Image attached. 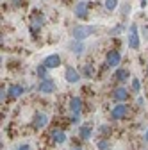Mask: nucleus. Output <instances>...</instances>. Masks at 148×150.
<instances>
[{
	"label": "nucleus",
	"instance_id": "1",
	"mask_svg": "<svg viewBox=\"0 0 148 150\" xmlns=\"http://www.w3.org/2000/svg\"><path fill=\"white\" fill-rule=\"evenodd\" d=\"M128 115H130V105H127L125 102H118L113 109H111L109 118H111V122H121Z\"/></svg>",
	"mask_w": 148,
	"mask_h": 150
},
{
	"label": "nucleus",
	"instance_id": "2",
	"mask_svg": "<svg viewBox=\"0 0 148 150\" xmlns=\"http://www.w3.org/2000/svg\"><path fill=\"white\" fill-rule=\"evenodd\" d=\"M97 30H98V27H95V25H75L73 30H71V36L75 38V40L84 41V40H87L89 36H93Z\"/></svg>",
	"mask_w": 148,
	"mask_h": 150
},
{
	"label": "nucleus",
	"instance_id": "3",
	"mask_svg": "<svg viewBox=\"0 0 148 150\" xmlns=\"http://www.w3.org/2000/svg\"><path fill=\"white\" fill-rule=\"evenodd\" d=\"M127 43L132 50H137L141 47V38H139V29L136 23H130L127 29Z\"/></svg>",
	"mask_w": 148,
	"mask_h": 150
},
{
	"label": "nucleus",
	"instance_id": "4",
	"mask_svg": "<svg viewBox=\"0 0 148 150\" xmlns=\"http://www.w3.org/2000/svg\"><path fill=\"white\" fill-rule=\"evenodd\" d=\"M120 63H121V52L120 50L113 48V50H109L105 54V64H107V68L116 70V68H120Z\"/></svg>",
	"mask_w": 148,
	"mask_h": 150
},
{
	"label": "nucleus",
	"instance_id": "5",
	"mask_svg": "<svg viewBox=\"0 0 148 150\" xmlns=\"http://www.w3.org/2000/svg\"><path fill=\"white\" fill-rule=\"evenodd\" d=\"M45 23H47L45 14H41V13H34V14L30 16V34H38V32L45 27Z\"/></svg>",
	"mask_w": 148,
	"mask_h": 150
},
{
	"label": "nucleus",
	"instance_id": "6",
	"mask_svg": "<svg viewBox=\"0 0 148 150\" xmlns=\"http://www.w3.org/2000/svg\"><path fill=\"white\" fill-rule=\"evenodd\" d=\"M38 91L41 93V95H52V93L57 91V84H55L54 79L47 77V79L39 81V84H38Z\"/></svg>",
	"mask_w": 148,
	"mask_h": 150
},
{
	"label": "nucleus",
	"instance_id": "7",
	"mask_svg": "<svg viewBox=\"0 0 148 150\" xmlns=\"http://www.w3.org/2000/svg\"><path fill=\"white\" fill-rule=\"evenodd\" d=\"M48 122H50V116L47 115V112H43V111H36V112H34V116H32V127H34L36 130L47 127Z\"/></svg>",
	"mask_w": 148,
	"mask_h": 150
},
{
	"label": "nucleus",
	"instance_id": "8",
	"mask_svg": "<svg viewBox=\"0 0 148 150\" xmlns=\"http://www.w3.org/2000/svg\"><path fill=\"white\" fill-rule=\"evenodd\" d=\"M80 79H82V73L75 66H66L64 68V81L68 84H77V82H80Z\"/></svg>",
	"mask_w": 148,
	"mask_h": 150
},
{
	"label": "nucleus",
	"instance_id": "9",
	"mask_svg": "<svg viewBox=\"0 0 148 150\" xmlns=\"http://www.w3.org/2000/svg\"><path fill=\"white\" fill-rule=\"evenodd\" d=\"M73 13H75V18H79V20H87L89 18V2H86V0L77 2Z\"/></svg>",
	"mask_w": 148,
	"mask_h": 150
},
{
	"label": "nucleus",
	"instance_id": "10",
	"mask_svg": "<svg viewBox=\"0 0 148 150\" xmlns=\"http://www.w3.org/2000/svg\"><path fill=\"white\" fill-rule=\"evenodd\" d=\"M128 97H130V91H128L127 88H123V86L114 88V89H113V93H111V98H113L116 104H118V102H127V100H128Z\"/></svg>",
	"mask_w": 148,
	"mask_h": 150
},
{
	"label": "nucleus",
	"instance_id": "11",
	"mask_svg": "<svg viewBox=\"0 0 148 150\" xmlns=\"http://www.w3.org/2000/svg\"><path fill=\"white\" fill-rule=\"evenodd\" d=\"M68 50L75 55V57H80V55L86 52V43L84 41H80V40H75V38H73V40L68 43Z\"/></svg>",
	"mask_w": 148,
	"mask_h": 150
},
{
	"label": "nucleus",
	"instance_id": "12",
	"mask_svg": "<svg viewBox=\"0 0 148 150\" xmlns=\"http://www.w3.org/2000/svg\"><path fill=\"white\" fill-rule=\"evenodd\" d=\"M43 64L48 70H55V68H59L63 64V59H61L59 54H50V55H47V57L43 59Z\"/></svg>",
	"mask_w": 148,
	"mask_h": 150
},
{
	"label": "nucleus",
	"instance_id": "13",
	"mask_svg": "<svg viewBox=\"0 0 148 150\" xmlns=\"http://www.w3.org/2000/svg\"><path fill=\"white\" fill-rule=\"evenodd\" d=\"M68 109L71 115H80L82 112V98L80 97H71L68 102Z\"/></svg>",
	"mask_w": 148,
	"mask_h": 150
},
{
	"label": "nucleus",
	"instance_id": "14",
	"mask_svg": "<svg viewBox=\"0 0 148 150\" xmlns=\"http://www.w3.org/2000/svg\"><path fill=\"white\" fill-rule=\"evenodd\" d=\"M23 93H25V88L22 84H11L7 88V97L9 98H20V97H23Z\"/></svg>",
	"mask_w": 148,
	"mask_h": 150
},
{
	"label": "nucleus",
	"instance_id": "15",
	"mask_svg": "<svg viewBox=\"0 0 148 150\" xmlns=\"http://www.w3.org/2000/svg\"><path fill=\"white\" fill-rule=\"evenodd\" d=\"M50 138H52V141L55 143V145H63V143H66V132L64 130H61V129H54V130H50Z\"/></svg>",
	"mask_w": 148,
	"mask_h": 150
},
{
	"label": "nucleus",
	"instance_id": "16",
	"mask_svg": "<svg viewBox=\"0 0 148 150\" xmlns=\"http://www.w3.org/2000/svg\"><path fill=\"white\" fill-rule=\"evenodd\" d=\"M91 136H93V127H91V123H82L79 125V138L82 141H87Z\"/></svg>",
	"mask_w": 148,
	"mask_h": 150
},
{
	"label": "nucleus",
	"instance_id": "17",
	"mask_svg": "<svg viewBox=\"0 0 148 150\" xmlns=\"http://www.w3.org/2000/svg\"><path fill=\"white\" fill-rule=\"evenodd\" d=\"M114 81L118 82H127V81H130V71H128L127 68H116L114 70Z\"/></svg>",
	"mask_w": 148,
	"mask_h": 150
},
{
	"label": "nucleus",
	"instance_id": "18",
	"mask_svg": "<svg viewBox=\"0 0 148 150\" xmlns=\"http://www.w3.org/2000/svg\"><path fill=\"white\" fill-rule=\"evenodd\" d=\"M82 77H86V79H91V77H93V75H95V66L93 64H91V63H87V64H84L82 66Z\"/></svg>",
	"mask_w": 148,
	"mask_h": 150
},
{
	"label": "nucleus",
	"instance_id": "19",
	"mask_svg": "<svg viewBox=\"0 0 148 150\" xmlns=\"http://www.w3.org/2000/svg\"><path fill=\"white\" fill-rule=\"evenodd\" d=\"M36 75H38V79H39V81L47 79V77H48V68H47L43 63L38 64V66H36Z\"/></svg>",
	"mask_w": 148,
	"mask_h": 150
},
{
	"label": "nucleus",
	"instance_id": "20",
	"mask_svg": "<svg viewBox=\"0 0 148 150\" xmlns=\"http://www.w3.org/2000/svg\"><path fill=\"white\" fill-rule=\"evenodd\" d=\"M118 7H120V2H118V0H104V9H105V11L113 13V11H116Z\"/></svg>",
	"mask_w": 148,
	"mask_h": 150
},
{
	"label": "nucleus",
	"instance_id": "21",
	"mask_svg": "<svg viewBox=\"0 0 148 150\" xmlns=\"http://www.w3.org/2000/svg\"><path fill=\"white\" fill-rule=\"evenodd\" d=\"M130 91H132V95H139V91H141V82H139V79H132V82H130Z\"/></svg>",
	"mask_w": 148,
	"mask_h": 150
},
{
	"label": "nucleus",
	"instance_id": "22",
	"mask_svg": "<svg viewBox=\"0 0 148 150\" xmlns=\"http://www.w3.org/2000/svg\"><path fill=\"white\" fill-rule=\"evenodd\" d=\"M97 146H98V150H111V143H109V139H104V138L97 143Z\"/></svg>",
	"mask_w": 148,
	"mask_h": 150
},
{
	"label": "nucleus",
	"instance_id": "23",
	"mask_svg": "<svg viewBox=\"0 0 148 150\" xmlns=\"http://www.w3.org/2000/svg\"><path fill=\"white\" fill-rule=\"evenodd\" d=\"M125 30V25L123 23H118V25H114L113 27V30H111V36H114V34H121Z\"/></svg>",
	"mask_w": 148,
	"mask_h": 150
},
{
	"label": "nucleus",
	"instance_id": "24",
	"mask_svg": "<svg viewBox=\"0 0 148 150\" xmlns=\"http://www.w3.org/2000/svg\"><path fill=\"white\" fill-rule=\"evenodd\" d=\"M98 130H100V134H102V138H107V136H109V132H111V129H109L107 125H102V127H100Z\"/></svg>",
	"mask_w": 148,
	"mask_h": 150
},
{
	"label": "nucleus",
	"instance_id": "25",
	"mask_svg": "<svg viewBox=\"0 0 148 150\" xmlns=\"http://www.w3.org/2000/svg\"><path fill=\"white\" fill-rule=\"evenodd\" d=\"M70 122H71L73 125H80V115H71Z\"/></svg>",
	"mask_w": 148,
	"mask_h": 150
},
{
	"label": "nucleus",
	"instance_id": "26",
	"mask_svg": "<svg viewBox=\"0 0 148 150\" xmlns=\"http://www.w3.org/2000/svg\"><path fill=\"white\" fill-rule=\"evenodd\" d=\"M22 2H23V0H9V6H11L13 9H16V7L22 6Z\"/></svg>",
	"mask_w": 148,
	"mask_h": 150
},
{
	"label": "nucleus",
	"instance_id": "27",
	"mask_svg": "<svg viewBox=\"0 0 148 150\" xmlns=\"http://www.w3.org/2000/svg\"><path fill=\"white\" fill-rule=\"evenodd\" d=\"M16 150H32V148H30V145H27V143H23V145H20V146H18Z\"/></svg>",
	"mask_w": 148,
	"mask_h": 150
},
{
	"label": "nucleus",
	"instance_id": "28",
	"mask_svg": "<svg viewBox=\"0 0 148 150\" xmlns=\"http://www.w3.org/2000/svg\"><path fill=\"white\" fill-rule=\"evenodd\" d=\"M143 34H144V38L148 40V25H144V27H143Z\"/></svg>",
	"mask_w": 148,
	"mask_h": 150
},
{
	"label": "nucleus",
	"instance_id": "29",
	"mask_svg": "<svg viewBox=\"0 0 148 150\" xmlns=\"http://www.w3.org/2000/svg\"><path fill=\"white\" fill-rule=\"evenodd\" d=\"M70 150H82V146H80V145H73Z\"/></svg>",
	"mask_w": 148,
	"mask_h": 150
},
{
	"label": "nucleus",
	"instance_id": "30",
	"mask_svg": "<svg viewBox=\"0 0 148 150\" xmlns=\"http://www.w3.org/2000/svg\"><path fill=\"white\" fill-rule=\"evenodd\" d=\"M139 2H141V7H146V2H148V0H139Z\"/></svg>",
	"mask_w": 148,
	"mask_h": 150
},
{
	"label": "nucleus",
	"instance_id": "31",
	"mask_svg": "<svg viewBox=\"0 0 148 150\" xmlns=\"http://www.w3.org/2000/svg\"><path fill=\"white\" fill-rule=\"evenodd\" d=\"M144 141H146V143H148V129H146V130H144Z\"/></svg>",
	"mask_w": 148,
	"mask_h": 150
}]
</instances>
